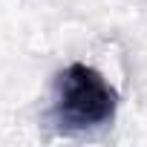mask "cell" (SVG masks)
I'll return each instance as SVG.
<instances>
[{
  "label": "cell",
  "mask_w": 147,
  "mask_h": 147,
  "mask_svg": "<svg viewBox=\"0 0 147 147\" xmlns=\"http://www.w3.org/2000/svg\"><path fill=\"white\" fill-rule=\"evenodd\" d=\"M118 92L95 66L69 63L58 81L52 95V121L61 133L75 136L104 127L115 118Z\"/></svg>",
  "instance_id": "1"
}]
</instances>
